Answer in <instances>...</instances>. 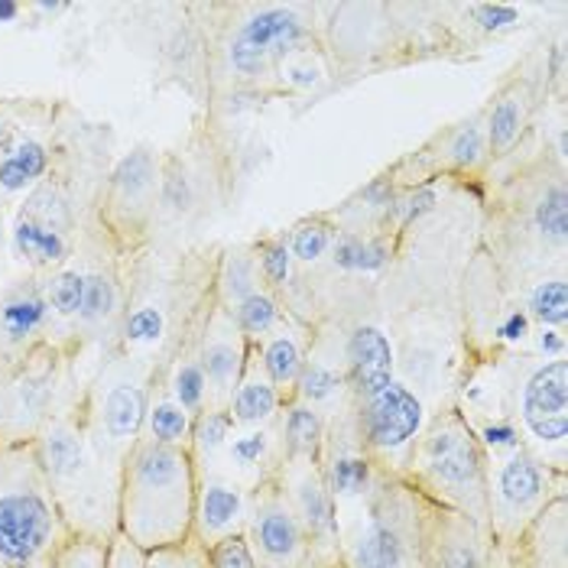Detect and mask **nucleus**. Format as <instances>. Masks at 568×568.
<instances>
[{
    "instance_id": "f257e3e1",
    "label": "nucleus",
    "mask_w": 568,
    "mask_h": 568,
    "mask_svg": "<svg viewBox=\"0 0 568 568\" xmlns=\"http://www.w3.org/2000/svg\"><path fill=\"white\" fill-rule=\"evenodd\" d=\"M33 448L69 536L108 542L118 532L121 465L91 445L79 399L45 423Z\"/></svg>"
},
{
    "instance_id": "f03ea898",
    "label": "nucleus",
    "mask_w": 568,
    "mask_h": 568,
    "mask_svg": "<svg viewBox=\"0 0 568 568\" xmlns=\"http://www.w3.org/2000/svg\"><path fill=\"white\" fill-rule=\"evenodd\" d=\"M199 471L189 448L140 438L121 465L118 532L153 552L192 539Z\"/></svg>"
},
{
    "instance_id": "7ed1b4c3",
    "label": "nucleus",
    "mask_w": 568,
    "mask_h": 568,
    "mask_svg": "<svg viewBox=\"0 0 568 568\" xmlns=\"http://www.w3.org/2000/svg\"><path fill=\"white\" fill-rule=\"evenodd\" d=\"M429 507L403 475L381 471L367 497L338 514V568H429Z\"/></svg>"
},
{
    "instance_id": "20e7f679",
    "label": "nucleus",
    "mask_w": 568,
    "mask_h": 568,
    "mask_svg": "<svg viewBox=\"0 0 568 568\" xmlns=\"http://www.w3.org/2000/svg\"><path fill=\"white\" fill-rule=\"evenodd\" d=\"M403 478L426 500L465 514L487 529V455L458 406L429 416L409 452Z\"/></svg>"
},
{
    "instance_id": "39448f33",
    "label": "nucleus",
    "mask_w": 568,
    "mask_h": 568,
    "mask_svg": "<svg viewBox=\"0 0 568 568\" xmlns=\"http://www.w3.org/2000/svg\"><path fill=\"white\" fill-rule=\"evenodd\" d=\"M69 539L37 448H0V562L7 568H49Z\"/></svg>"
},
{
    "instance_id": "423d86ee",
    "label": "nucleus",
    "mask_w": 568,
    "mask_h": 568,
    "mask_svg": "<svg viewBox=\"0 0 568 568\" xmlns=\"http://www.w3.org/2000/svg\"><path fill=\"white\" fill-rule=\"evenodd\" d=\"M156 371V361L114 348L79 399L91 445L114 465H124L128 452L143 438Z\"/></svg>"
},
{
    "instance_id": "0eeeda50",
    "label": "nucleus",
    "mask_w": 568,
    "mask_h": 568,
    "mask_svg": "<svg viewBox=\"0 0 568 568\" xmlns=\"http://www.w3.org/2000/svg\"><path fill=\"white\" fill-rule=\"evenodd\" d=\"M69 348L43 338L13 357H0V448L33 445L59 413Z\"/></svg>"
},
{
    "instance_id": "6e6552de",
    "label": "nucleus",
    "mask_w": 568,
    "mask_h": 568,
    "mask_svg": "<svg viewBox=\"0 0 568 568\" xmlns=\"http://www.w3.org/2000/svg\"><path fill=\"white\" fill-rule=\"evenodd\" d=\"M296 3H251L224 40V65L237 85H266L280 65L308 52L312 27Z\"/></svg>"
},
{
    "instance_id": "1a4fd4ad",
    "label": "nucleus",
    "mask_w": 568,
    "mask_h": 568,
    "mask_svg": "<svg viewBox=\"0 0 568 568\" xmlns=\"http://www.w3.org/2000/svg\"><path fill=\"white\" fill-rule=\"evenodd\" d=\"M566 494V475L546 468L529 448L487 462V529L500 552H510L546 504Z\"/></svg>"
},
{
    "instance_id": "9d476101",
    "label": "nucleus",
    "mask_w": 568,
    "mask_h": 568,
    "mask_svg": "<svg viewBox=\"0 0 568 568\" xmlns=\"http://www.w3.org/2000/svg\"><path fill=\"white\" fill-rule=\"evenodd\" d=\"M514 426L529 448L556 475L568 471V361H536L517 384Z\"/></svg>"
},
{
    "instance_id": "9b49d317",
    "label": "nucleus",
    "mask_w": 568,
    "mask_h": 568,
    "mask_svg": "<svg viewBox=\"0 0 568 568\" xmlns=\"http://www.w3.org/2000/svg\"><path fill=\"white\" fill-rule=\"evenodd\" d=\"M72 231H75L72 199L65 185L49 173L17 209V219L10 227V254L33 276H49L72 261V247H75Z\"/></svg>"
},
{
    "instance_id": "f8f14e48",
    "label": "nucleus",
    "mask_w": 568,
    "mask_h": 568,
    "mask_svg": "<svg viewBox=\"0 0 568 568\" xmlns=\"http://www.w3.org/2000/svg\"><path fill=\"white\" fill-rule=\"evenodd\" d=\"M160 170H163V156L153 153L150 146H136L124 153L104 179L98 215L104 237L118 251L136 247L153 227L156 202H160Z\"/></svg>"
},
{
    "instance_id": "ddd939ff",
    "label": "nucleus",
    "mask_w": 568,
    "mask_h": 568,
    "mask_svg": "<svg viewBox=\"0 0 568 568\" xmlns=\"http://www.w3.org/2000/svg\"><path fill=\"white\" fill-rule=\"evenodd\" d=\"M351 406L357 416L361 442H364L367 455L374 458V465L387 475H403L416 438L429 423L423 396L409 384L394 381L377 396H371L364 403H351Z\"/></svg>"
},
{
    "instance_id": "4468645a",
    "label": "nucleus",
    "mask_w": 568,
    "mask_h": 568,
    "mask_svg": "<svg viewBox=\"0 0 568 568\" xmlns=\"http://www.w3.org/2000/svg\"><path fill=\"white\" fill-rule=\"evenodd\" d=\"M244 539L257 568H328L312 549L306 529L293 514L276 478L251 490Z\"/></svg>"
},
{
    "instance_id": "2eb2a0df",
    "label": "nucleus",
    "mask_w": 568,
    "mask_h": 568,
    "mask_svg": "<svg viewBox=\"0 0 568 568\" xmlns=\"http://www.w3.org/2000/svg\"><path fill=\"white\" fill-rule=\"evenodd\" d=\"M318 468H322V478L328 484V494L338 504V514L361 504L381 475V468L374 465V458L367 455V448L361 442L357 416H354L351 403H345L338 413H332L325 423Z\"/></svg>"
},
{
    "instance_id": "dca6fc26",
    "label": "nucleus",
    "mask_w": 568,
    "mask_h": 568,
    "mask_svg": "<svg viewBox=\"0 0 568 568\" xmlns=\"http://www.w3.org/2000/svg\"><path fill=\"white\" fill-rule=\"evenodd\" d=\"M276 481L306 529L315 556L328 568H338V504L328 494L318 462L283 458L276 468Z\"/></svg>"
},
{
    "instance_id": "f3484780",
    "label": "nucleus",
    "mask_w": 568,
    "mask_h": 568,
    "mask_svg": "<svg viewBox=\"0 0 568 568\" xmlns=\"http://www.w3.org/2000/svg\"><path fill=\"white\" fill-rule=\"evenodd\" d=\"M195 354L202 361V371L209 377V406H227V399L234 394V387L241 384L247 361H251V342L241 335V328L234 325V318L212 300V308L205 312V325L202 335L192 342Z\"/></svg>"
},
{
    "instance_id": "a211bd4d",
    "label": "nucleus",
    "mask_w": 568,
    "mask_h": 568,
    "mask_svg": "<svg viewBox=\"0 0 568 568\" xmlns=\"http://www.w3.org/2000/svg\"><path fill=\"white\" fill-rule=\"evenodd\" d=\"M429 568H504L507 556L494 546L490 529H484L465 514L429 507V536H426Z\"/></svg>"
},
{
    "instance_id": "6ab92c4d",
    "label": "nucleus",
    "mask_w": 568,
    "mask_h": 568,
    "mask_svg": "<svg viewBox=\"0 0 568 568\" xmlns=\"http://www.w3.org/2000/svg\"><path fill=\"white\" fill-rule=\"evenodd\" d=\"M251 514V490L224 471H212L199 478L195 490V526L192 539L202 542L205 549L219 546L221 539L244 532Z\"/></svg>"
},
{
    "instance_id": "aec40b11",
    "label": "nucleus",
    "mask_w": 568,
    "mask_h": 568,
    "mask_svg": "<svg viewBox=\"0 0 568 568\" xmlns=\"http://www.w3.org/2000/svg\"><path fill=\"white\" fill-rule=\"evenodd\" d=\"M43 338H52V308L43 276L30 273L0 296V357H13Z\"/></svg>"
},
{
    "instance_id": "412c9836",
    "label": "nucleus",
    "mask_w": 568,
    "mask_h": 568,
    "mask_svg": "<svg viewBox=\"0 0 568 568\" xmlns=\"http://www.w3.org/2000/svg\"><path fill=\"white\" fill-rule=\"evenodd\" d=\"M345 374L351 403H364L396 381L394 342L377 325H357L345 338Z\"/></svg>"
},
{
    "instance_id": "4be33fe9",
    "label": "nucleus",
    "mask_w": 568,
    "mask_h": 568,
    "mask_svg": "<svg viewBox=\"0 0 568 568\" xmlns=\"http://www.w3.org/2000/svg\"><path fill=\"white\" fill-rule=\"evenodd\" d=\"M283 462V442L280 426H254V429H234L227 438L221 471L247 490H257L261 484L276 478V468Z\"/></svg>"
},
{
    "instance_id": "5701e85b",
    "label": "nucleus",
    "mask_w": 568,
    "mask_h": 568,
    "mask_svg": "<svg viewBox=\"0 0 568 568\" xmlns=\"http://www.w3.org/2000/svg\"><path fill=\"white\" fill-rule=\"evenodd\" d=\"M124 312V293H121V273L114 263H91L85 266V290H82V308L72 328V348L82 342H101L104 328L118 335V322Z\"/></svg>"
},
{
    "instance_id": "b1692460",
    "label": "nucleus",
    "mask_w": 568,
    "mask_h": 568,
    "mask_svg": "<svg viewBox=\"0 0 568 568\" xmlns=\"http://www.w3.org/2000/svg\"><path fill=\"white\" fill-rule=\"evenodd\" d=\"M510 568H568V494H559L504 552Z\"/></svg>"
},
{
    "instance_id": "393cba45",
    "label": "nucleus",
    "mask_w": 568,
    "mask_h": 568,
    "mask_svg": "<svg viewBox=\"0 0 568 568\" xmlns=\"http://www.w3.org/2000/svg\"><path fill=\"white\" fill-rule=\"evenodd\" d=\"M529 85L526 79L514 75L507 85L500 88L490 104L484 108V131H487V156L504 160L517 150V143L524 140L526 128H529Z\"/></svg>"
},
{
    "instance_id": "a878e982",
    "label": "nucleus",
    "mask_w": 568,
    "mask_h": 568,
    "mask_svg": "<svg viewBox=\"0 0 568 568\" xmlns=\"http://www.w3.org/2000/svg\"><path fill=\"white\" fill-rule=\"evenodd\" d=\"M52 173V146L40 136H3L0 140V199H27Z\"/></svg>"
},
{
    "instance_id": "bb28decb",
    "label": "nucleus",
    "mask_w": 568,
    "mask_h": 568,
    "mask_svg": "<svg viewBox=\"0 0 568 568\" xmlns=\"http://www.w3.org/2000/svg\"><path fill=\"white\" fill-rule=\"evenodd\" d=\"M254 354H257V364H261V371L266 374V381L280 390V396L286 403H293L296 384H300V374H303V364H306L308 354L306 338L296 328V322L290 318L273 335H266L263 342H257Z\"/></svg>"
},
{
    "instance_id": "cd10ccee",
    "label": "nucleus",
    "mask_w": 568,
    "mask_h": 568,
    "mask_svg": "<svg viewBox=\"0 0 568 568\" xmlns=\"http://www.w3.org/2000/svg\"><path fill=\"white\" fill-rule=\"evenodd\" d=\"M293 399L315 406L325 416L338 413L345 403H351L345 361L335 364V354L332 351L308 345L306 364H303V374H300V384H296V396Z\"/></svg>"
},
{
    "instance_id": "c85d7f7f",
    "label": "nucleus",
    "mask_w": 568,
    "mask_h": 568,
    "mask_svg": "<svg viewBox=\"0 0 568 568\" xmlns=\"http://www.w3.org/2000/svg\"><path fill=\"white\" fill-rule=\"evenodd\" d=\"M254 348V345H251ZM286 399L280 390L266 381V374L257 364V354L251 351L247 371L241 377V384L234 387V394L227 399V413L234 419V429H254V426H273L283 413Z\"/></svg>"
},
{
    "instance_id": "c756f323",
    "label": "nucleus",
    "mask_w": 568,
    "mask_h": 568,
    "mask_svg": "<svg viewBox=\"0 0 568 568\" xmlns=\"http://www.w3.org/2000/svg\"><path fill=\"white\" fill-rule=\"evenodd\" d=\"M433 146H438V160L433 166V173H458V175H478L484 173V166L490 163L487 156V131H484V111L471 114L468 121L448 128L445 133H438L433 140Z\"/></svg>"
},
{
    "instance_id": "7c9ffc66",
    "label": "nucleus",
    "mask_w": 568,
    "mask_h": 568,
    "mask_svg": "<svg viewBox=\"0 0 568 568\" xmlns=\"http://www.w3.org/2000/svg\"><path fill=\"white\" fill-rule=\"evenodd\" d=\"M325 423L328 416L318 413L308 403H286L276 426H280V442H283V458H300V462H318L322 442H325Z\"/></svg>"
},
{
    "instance_id": "2f4dec72",
    "label": "nucleus",
    "mask_w": 568,
    "mask_h": 568,
    "mask_svg": "<svg viewBox=\"0 0 568 568\" xmlns=\"http://www.w3.org/2000/svg\"><path fill=\"white\" fill-rule=\"evenodd\" d=\"M192 426L195 416H189L179 403H175L160 371L153 381V396H150V409H146V426H143V438L156 442V445H170V448H189L192 442Z\"/></svg>"
},
{
    "instance_id": "473e14b6",
    "label": "nucleus",
    "mask_w": 568,
    "mask_h": 568,
    "mask_svg": "<svg viewBox=\"0 0 568 568\" xmlns=\"http://www.w3.org/2000/svg\"><path fill=\"white\" fill-rule=\"evenodd\" d=\"M231 433H234V419H231L227 406H205L195 416L189 455L195 462L199 478L202 475H212V471H221V458H224V448H227Z\"/></svg>"
},
{
    "instance_id": "72a5a7b5",
    "label": "nucleus",
    "mask_w": 568,
    "mask_h": 568,
    "mask_svg": "<svg viewBox=\"0 0 568 568\" xmlns=\"http://www.w3.org/2000/svg\"><path fill=\"white\" fill-rule=\"evenodd\" d=\"M263 290L261 270H257V257L254 247H227L219 263V276H215V290L212 300L219 303L224 312L241 306L251 293Z\"/></svg>"
},
{
    "instance_id": "f704fd0d",
    "label": "nucleus",
    "mask_w": 568,
    "mask_h": 568,
    "mask_svg": "<svg viewBox=\"0 0 568 568\" xmlns=\"http://www.w3.org/2000/svg\"><path fill=\"white\" fill-rule=\"evenodd\" d=\"M160 377H163L170 396H173L189 416H199L209 406V399H212V394H209V377L202 371V361L195 354V345L179 348V354L170 361V367H160Z\"/></svg>"
},
{
    "instance_id": "c9c22d12",
    "label": "nucleus",
    "mask_w": 568,
    "mask_h": 568,
    "mask_svg": "<svg viewBox=\"0 0 568 568\" xmlns=\"http://www.w3.org/2000/svg\"><path fill=\"white\" fill-rule=\"evenodd\" d=\"M332 263L345 273H377L390 261V241L384 234H354V231H338L332 244Z\"/></svg>"
},
{
    "instance_id": "e433bc0d",
    "label": "nucleus",
    "mask_w": 568,
    "mask_h": 568,
    "mask_svg": "<svg viewBox=\"0 0 568 568\" xmlns=\"http://www.w3.org/2000/svg\"><path fill=\"white\" fill-rule=\"evenodd\" d=\"M532 227L536 234L552 244L559 254L566 251L568 237V192H566V173H559L552 182L542 185V192L532 202Z\"/></svg>"
},
{
    "instance_id": "4c0bfd02",
    "label": "nucleus",
    "mask_w": 568,
    "mask_h": 568,
    "mask_svg": "<svg viewBox=\"0 0 568 568\" xmlns=\"http://www.w3.org/2000/svg\"><path fill=\"white\" fill-rule=\"evenodd\" d=\"M227 315L234 318V325L241 328V335H244L251 345H257L266 335H273L280 325L290 322V312L283 308L280 296H273L270 290L251 293L241 306H234Z\"/></svg>"
},
{
    "instance_id": "58836bf2",
    "label": "nucleus",
    "mask_w": 568,
    "mask_h": 568,
    "mask_svg": "<svg viewBox=\"0 0 568 568\" xmlns=\"http://www.w3.org/2000/svg\"><path fill=\"white\" fill-rule=\"evenodd\" d=\"M43 286L49 308H52V322H62V325L75 328V318H79V308H82V290H85V266L69 261L65 266H59L55 273L43 276Z\"/></svg>"
},
{
    "instance_id": "ea45409f",
    "label": "nucleus",
    "mask_w": 568,
    "mask_h": 568,
    "mask_svg": "<svg viewBox=\"0 0 568 568\" xmlns=\"http://www.w3.org/2000/svg\"><path fill=\"white\" fill-rule=\"evenodd\" d=\"M526 315L529 322H539V328H562L568 325V283L566 273L542 276L526 293Z\"/></svg>"
},
{
    "instance_id": "a19ab883",
    "label": "nucleus",
    "mask_w": 568,
    "mask_h": 568,
    "mask_svg": "<svg viewBox=\"0 0 568 568\" xmlns=\"http://www.w3.org/2000/svg\"><path fill=\"white\" fill-rule=\"evenodd\" d=\"M286 237V247H290V254H293V261L296 263H318L328 251H332V244H335V237H338V227L332 224L328 219H322V215H315V219L300 221L290 234H283Z\"/></svg>"
},
{
    "instance_id": "79ce46f5",
    "label": "nucleus",
    "mask_w": 568,
    "mask_h": 568,
    "mask_svg": "<svg viewBox=\"0 0 568 568\" xmlns=\"http://www.w3.org/2000/svg\"><path fill=\"white\" fill-rule=\"evenodd\" d=\"M254 257H257V270H261V286L270 290L273 296L286 293V286L293 283V254L286 247V237H263L254 244Z\"/></svg>"
},
{
    "instance_id": "37998d69",
    "label": "nucleus",
    "mask_w": 568,
    "mask_h": 568,
    "mask_svg": "<svg viewBox=\"0 0 568 568\" xmlns=\"http://www.w3.org/2000/svg\"><path fill=\"white\" fill-rule=\"evenodd\" d=\"M111 542V539H108ZM108 542L101 539H82V536H72L52 559L49 568H104L108 562Z\"/></svg>"
},
{
    "instance_id": "c03bdc74",
    "label": "nucleus",
    "mask_w": 568,
    "mask_h": 568,
    "mask_svg": "<svg viewBox=\"0 0 568 568\" xmlns=\"http://www.w3.org/2000/svg\"><path fill=\"white\" fill-rule=\"evenodd\" d=\"M143 568H212V562H209V549L202 542L185 539L179 546H166V549L146 552Z\"/></svg>"
},
{
    "instance_id": "a18cd8bd",
    "label": "nucleus",
    "mask_w": 568,
    "mask_h": 568,
    "mask_svg": "<svg viewBox=\"0 0 568 568\" xmlns=\"http://www.w3.org/2000/svg\"><path fill=\"white\" fill-rule=\"evenodd\" d=\"M465 17L481 33H504V30L520 23V10L510 7V3H468Z\"/></svg>"
},
{
    "instance_id": "49530a36",
    "label": "nucleus",
    "mask_w": 568,
    "mask_h": 568,
    "mask_svg": "<svg viewBox=\"0 0 568 568\" xmlns=\"http://www.w3.org/2000/svg\"><path fill=\"white\" fill-rule=\"evenodd\" d=\"M209 562H212V568H257L244 532L227 536V539H221L219 546H212L209 549Z\"/></svg>"
},
{
    "instance_id": "de8ad7c7",
    "label": "nucleus",
    "mask_w": 568,
    "mask_h": 568,
    "mask_svg": "<svg viewBox=\"0 0 568 568\" xmlns=\"http://www.w3.org/2000/svg\"><path fill=\"white\" fill-rule=\"evenodd\" d=\"M529 335H532V322H529L526 308H507L504 318L497 322V338L507 345H524Z\"/></svg>"
},
{
    "instance_id": "09e8293b",
    "label": "nucleus",
    "mask_w": 568,
    "mask_h": 568,
    "mask_svg": "<svg viewBox=\"0 0 568 568\" xmlns=\"http://www.w3.org/2000/svg\"><path fill=\"white\" fill-rule=\"evenodd\" d=\"M143 562H146V552L143 549H136L131 539H124L121 532L111 536L104 568H143Z\"/></svg>"
},
{
    "instance_id": "8fccbe9b",
    "label": "nucleus",
    "mask_w": 568,
    "mask_h": 568,
    "mask_svg": "<svg viewBox=\"0 0 568 568\" xmlns=\"http://www.w3.org/2000/svg\"><path fill=\"white\" fill-rule=\"evenodd\" d=\"M536 351L542 354V361H552V357H566V332L562 328H539L536 335Z\"/></svg>"
},
{
    "instance_id": "3c124183",
    "label": "nucleus",
    "mask_w": 568,
    "mask_h": 568,
    "mask_svg": "<svg viewBox=\"0 0 568 568\" xmlns=\"http://www.w3.org/2000/svg\"><path fill=\"white\" fill-rule=\"evenodd\" d=\"M23 10H27V7L17 3V0H0V23H13Z\"/></svg>"
},
{
    "instance_id": "603ef678",
    "label": "nucleus",
    "mask_w": 568,
    "mask_h": 568,
    "mask_svg": "<svg viewBox=\"0 0 568 568\" xmlns=\"http://www.w3.org/2000/svg\"><path fill=\"white\" fill-rule=\"evenodd\" d=\"M0 568H7V566H3V562H0Z\"/></svg>"
}]
</instances>
